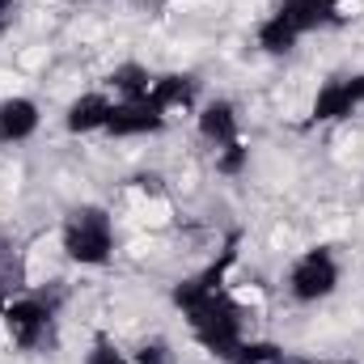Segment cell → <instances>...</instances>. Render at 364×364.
Returning <instances> with one entry per match:
<instances>
[{
    "label": "cell",
    "mask_w": 364,
    "mask_h": 364,
    "mask_svg": "<svg viewBox=\"0 0 364 364\" xmlns=\"http://www.w3.org/2000/svg\"><path fill=\"white\" fill-rule=\"evenodd\" d=\"M174 301L191 314V326H195V335L203 339V348H212V352L225 356V360L237 356V348L246 343V339H242V309L220 292V267H212V272L199 275V279L178 284Z\"/></svg>",
    "instance_id": "1"
},
{
    "label": "cell",
    "mask_w": 364,
    "mask_h": 364,
    "mask_svg": "<svg viewBox=\"0 0 364 364\" xmlns=\"http://www.w3.org/2000/svg\"><path fill=\"white\" fill-rule=\"evenodd\" d=\"M110 246H114V237H110V220H106L102 208H81V212L68 216V225H64V250H68V259L97 267V263L110 259Z\"/></svg>",
    "instance_id": "2"
},
{
    "label": "cell",
    "mask_w": 364,
    "mask_h": 364,
    "mask_svg": "<svg viewBox=\"0 0 364 364\" xmlns=\"http://www.w3.org/2000/svg\"><path fill=\"white\" fill-rule=\"evenodd\" d=\"M106 119H110V102H106L102 93H85L81 102H73V106H68V127H73V132L106 127Z\"/></svg>",
    "instance_id": "10"
},
{
    "label": "cell",
    "mask_w": 364,
    "mask_h": 364,
    "mask_svg": "<svg viewBox=\"0 0 364 364\" xmlns=\"http://www.w3.org/2000/svg\"><path fill=\"white\" fill-rule=\"evenodd\" d=\"M110 85L123 93L127 102H136V97H149V73L140 64H123V68L110 73Z\"/></svg>",
    "instance_id": "12"
},
{
    "label": "cell",
    "mask_w": 364,
    "mask_h": 364,
    "mask_svg": "<svg viewBox=\"0 0 364 364\" xmlns=\"http://www.w3.org/2000/svg\"><path fill=\"white\" fill-rule=\"evenodd\" d=\"M199 132H203L212 144H220V149L237 144V114H233V106H229V102H212V106L199 114Z\"/></svg>",
    "instance_id": "9"
},
{
    "label": "cell",
    "mask_w": 364,
    "mask_h": 364,
    "mask_svg": "<svg viewBox=\"0 0 364 364\" xmlns=\"http://www.w3.org/2000/svg\"><path fill=\"white\" fill-rule=\"evenodd\" d=\"M339 284V267L326 250H309L296 267H292V296L296 301H318Z\"/></svg>",
    "instance_id": "3"
},
{
    "label": "cell",
    "mask_w": 364,
    "mask_h": 364,
    "mask_svg": "<svg viewBox=\"0 0 364 364\" xmlns=\"http://www.w3.org/2000/svg\"><path fill=\"white\" fill-rule=\"evenodd\" d=\"M4 309H9V305H4V288H0V318H4Z\"/></svg>",
    "instance_id": "19"
},
{
    "label": "cell",
    "mask_w": 364,
    "mask_h": 364,
    "mask_svg": "<svg viewBox=\"0 0 364 364\" xmlns=\"http://www.w3.org/2000/svg\"><path fill=\"white\" fill-rule=\"evenodd\" d=\"M90 364H123V356H119V352H114V348L102 339V343H97V348L90 352Z\"/></svg>",
    "instance_id": "16"
},
{
    "label": "cell",
    "mask_w": 364,
    "mask_h": 364,
    "mask_svg": "<svg viewBox=\"0 0 364 364\" xmlns=\"http://www.w3.org/2000/svg\"><path fill=\"white\" fill-rule=\"evenodd\" d=\"M335 0H284L279 4V17L296 30V34H305V30H318V26H326V21H335Z\"/></svg>",
    "instance_id": "7"
},
{
    "label": "cell",
    "mask_w": 364,
    "mask_h": 364,
    "mask_svg": "<svg viewBox=\"0 0 364 364\" xmlns=\"http://www.w3.org/2000/svg\"><path fill=\"white\" fill-rule=\"evenodd\" d=\"M149 97H153L161 110H170V106H191V97H195V81H191V77H161V81H153Z\"/></svg>",
    "instance_id": "11"
},
{
    "label": "cell",
    "mask_w": 364,
    "mask_h": 364,
    "mask_svg": "<svg viewBox=\"0 0 364 364\" xmlns=\"http://www.w3.org/2000/svg\"><path fill=\"white\" fill-rule=\"evenodd\" d=\"M242 166H246V149H242V144H229L225 157H220V170H225V174H237Z\"/></svg>",
    "instance_id": "14"
},
{
    "label": "cell",
    "mask_w": 364,
    "mask_h": 364,
    "mask_svg": "<svg viewBox=\"0 0 364 364\" xmlns=\"http://www.w3.org/2000/svg\"><path fill=\"white\" fill-rule=\"evenodd\" d=\"M9 4H13V0H0V17H4V13H9Z\"/></svg>",
    "instance_id": "18"
},
{
    "label": "cell",
    "mask_w": 364,
    "mask_h": 364,
    "mask_svg": "<svg viewBox=\"0 0 364 364\" xmlns=\"http://www.w3.org/2000/svg\"><path fill=\"white\" fill-rule=\"evenodd\" d=\"M166 110L153 102V97H136V102H123V106H110V119H106V132L114 136H140V132H157L166 119Z\"/></svg>",
    "instance_id": "4"
},
{
    "label": "cell",
    "mask_w": 364,
    "mask_h": 364,
    "mask_svg": "<svg viewBox=\"0 0 364 364\" xmlns=\"http://www.w3.org/2000/svg\"><path fill=\"white\" fill-rule=\"evenodd\" d=\"M259 43L272 51V55H284V51H292V43H296V30L275 13L272 21H263V30H259Z\"/></svg>",
    "instance_id": "13"
},
{
    "label": "cell",
    "mask_w": 364,
    "mask_h": 364,
    "mask_svg": "<svg viewBox=\"0 0 364 364\" xmlns=\"http://www.w3.org/2000/svg\"><path fill=\"white\" fill-rule=\"evenodd\" d=\"M161 356H166V348H161V343H153V348H144V352H140V364H161Z\"/></svg>",
    "instance_id": "17"
},
{
    "label": "cell",
    "mask_w": 364,
    "mask_h": 364,
    "mask_svg": "<svg viewBox=\"0 0 364 364\" xmlns=\"http://www.w3.org/2000/svg\"><path fill=\"white\" fill-rule=\"evenodd\" d=\"M47 322H51V309L43 301H13L4 309V326H9V335H13L17 348H34L43 339Z\"/></svg>",
    "instance_id": "6"
},
{
    "label": "cell",
    "mask_w": 364,
    "mask_h": 364,
    "mask_svg": "<svg viewBox=\"0 0 364 364\" xmlns=\"http://www.w3.org/2000/svg\"><path fill=\"white\" fill-rule=\"evenodd\" d=\"M38 127V110L30 97H9L0 102V140H26Z\"/></svg>",
    "instance_id": "8"
},
{
    "label": "cell",
    "mask_w": 364,
    "mask_h": 364,
    "mask_svg": "<svg viewBox=\"0 0 364 364\" xmlns=\"http://www.w3.org/2000/svg\"><path fill=\"white\" fill-rule=\"evenodd\" d=\"M364 102V77H335L314 97V119H343Z\"/></svg>",
    "instance_id": "5"
},
{
    "label": "cell",
    "mask_w": 364,
    "mask_h": 364,
    "mask_svg": "<svg viewBox=\"0 0 364 364\" xmlns=\"http://www.w3.org/2000/svg\"><path fill=\"white\" fill-rule=\"evenodd\" d=\"M9 279H17V259H13L9 242H0V284H9Z\"/></svg>",
    "instance_id": "15"
}]
</instances>
